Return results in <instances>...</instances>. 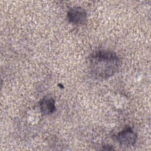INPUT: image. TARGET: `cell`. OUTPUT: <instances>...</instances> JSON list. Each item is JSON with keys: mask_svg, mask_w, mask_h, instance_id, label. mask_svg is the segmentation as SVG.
<instances>
[{"mask_svg": "<svg viewBox=\"0 0 151 151\" xmlns=\"http://www.w3.org/2000/svg\"><path fill=\"white\" fill-rule=\"evenodd\" d=\"M67 18L69 22L73 24H83L87 21V12L80 6H74L68 11Z\"/></svg>", "mask_w": 151, "mask_h": 151, "instance_id": "cell-3", "label": "cell"}, {"mask_svg": "<svg viewBox=\"0 0 151 151\" xmlns=\"http://www.w3.org/2000/svg\"><path fill=\"white\" fill-rule=\"evenodd\" d=\"M90 70L97 78H107L119 70L121 60L114 52L108 50H99L93 52L88 57Z\"/></svg>", "mask_w": 151, "mask_h": 151, "instance_id": "cell-1", "label": "cell"}, {"mask_svg": "<svg viewBox=\"0 0 151 151\" xmlns=\"http://www.w3.org/2000/svg\"><path fill=\"white\" fill-rule=\"evenodd\" d=\"M116 139L122 146H132L136 142L137 134L130 127H127L117 134Z\"/></svg>", "mask_w": 151, "mask_h": 151, "instance_id": "cell-2", "label": "cell"}, {"mask_svg": "<svg viewBox=\"0 0 151 151\" xmlns=\"http://www.w3.org/2000/svg\"><path fill=\"white\" fill-rule=\"evenodd\" d=\"M41 113L44 115H50L55 111V102L54 98L50 95L44 96L40 103Z\"/></svg>", "mask_w": 151, "mask_h": 151, "instance_id": "cell-4", "label": "cell"}]
</instances>
